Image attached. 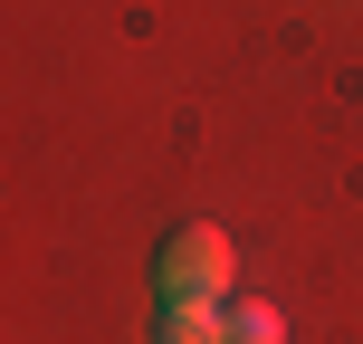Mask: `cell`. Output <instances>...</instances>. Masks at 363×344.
I'll list each match as a JSON object with an SVG mask.
<instances>
[{
	"mask_svg": "<svg viewBox=\"0 0 363 344\" xmlns=\"http://www.w3.org/2000/svg\"><path fill=\"white\" fill-rule=\"evenodd\" d=\"M163 296H230V277H239V249H230V230H211V220H191V230H172L163 239Z\"/></svg>",
	"mask_w": 363,
	"mask_h": 344,
	"instance_id": "obj_1",
	"label": "cell"
},
{
	"mask_svg": "<svg viewBox=\"0 0 363 344\" xmlns=\"http://www.w3.org/2000/svg\"><path fill=\"white\" fill-rule=\"evenodd\" d=\"M163 344H230V306L220 296H172L163 306Z\"/></svg>",
	"mask_w": 363,
	"mask_h": 344,
	"instance_id": "obj_2",
	"label": "cell"
},
{
	"mask_svg": "<svg viewBox=\"0 0 363 344\" xmlns=\"http://www.w3.org/2000/svg\"><path fill=\"white\" fill-rule=\"evenodd\" d=\"M230 344H287V316L249 296V306H230Z\"/></svg>",
	"mask_w": 363,
	"mask_h": 344,
	"instance_id": "obj_3",
	"label": "cell"
}]
</instances>
